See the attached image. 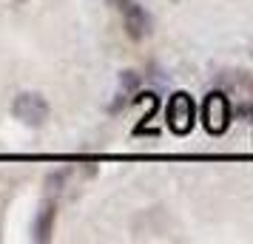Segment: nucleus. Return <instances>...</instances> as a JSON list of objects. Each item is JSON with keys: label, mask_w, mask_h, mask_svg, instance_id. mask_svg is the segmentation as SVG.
I'll return each mask as SVG.
<instances>
[{"label": "nucleus", "mask_w": 253, "mask_h": 244, "mask_svg": "<svg viewBox=\"0 0 253 244\" xmlns=\"http://www.w3.org/2000/svg\"><path fill=\"white\" fill-rule=\"evenodd\" d=\"M48 111H51V108H48L46 97L37 94V91H20L12 100V116L20 119L29 128H40L48 119Z\"/></svg>", "instance_id": "1"}, {"label": "nucleus", "mask_w": 253, "mask_h": 244, "mask_svg": "<svg viewBox=\"0 0 253 244\" xmlns=\"http://www.w3.org/2000/svg\"><path fill=\"white\" fill-rule=\"evenodd\" d=\"M165 119H168V128L173 131V134H188V131L194 128L196 122V105L194 100L188 97L185 91H176L168 100V108H165Z\"/></svg>", "instance_id": "2"}, {"label": "nucleus", "mask_w": 253, "mask_h": 244, "mask_svg": "<svg viewBox=\"0 0 253 244\" xmlns=\"http://www.w3.org/2000/svg\"><path fill=\"white\" fill-rule=\"evenodd\" d=\"M202 119H205V128L211 134H225L230 125V105L225 94H208L205 103H202Z\"/></svg>", "instance_id": "3"}, {"label": "nucleus", "mask_w": 253, "mask_h": 244, "mask_svg": "<svg viewBox=\"0 0 253 244\" xmlns=\"http://www.w3.org/2000/svg\"><path fill=\"white\" fill-rule=\"evenodd\" d=\"M111 3L117 6V12L123 14L128 35L134 37V40H139V37H145L151 32V17L137 0H111Z\"/></svg>", "instance_id": "4"}, {"label": "nucleus", "mask_w": 253, "mask_h": 244, "mask_svg": "<svg viewBox=\"0 0 253 244\" xmlns=\"http://www.w3.org/2000/svg\"><path fill=\"white\" fill-rule=\"evenodd\" d=\"M51 224H54V205L48 202V205H43V208L37 210L35 224H32V239H35V242H48Z\"/></svg>", "instance_id": "5"}, {"label": "nucleus", "mask_w": 253, "mask_h": 244, "mask_svg": "<svg viewBox=\"0 0 253 244\" xmlns=\"http://www.w3.org/2000/svg\"><path fill=\"white\" fill-rule=\"evenodd\" d=\"M120 82H123V88H126V91H131V88H134V85H137V74H134V71H123V77H120Z\"/></svg>", "instance_id": "6"}, {"label": "nucleus", "mask_w": 253, "mask_h": 244, "mask_svg": "<svg viewBox=\"0 0 253 244\" xmlns=\"http://www.w3.org/2000/svg\"><path fill=\"white\" fill-rule=\"evenodd\" d=\"M14 3H32V0H14Z\"/></svg>", "instance_id": "7"}]
</instances>
